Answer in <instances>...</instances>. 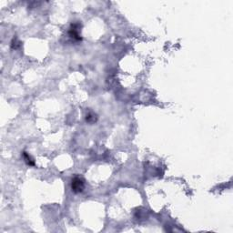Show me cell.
Instances as JSON below:
<instances>
[{
    "label": "cell",
    "mask_w": 233,
    "mask_h": 233,
    "mask_svg": "<svg viewBox=\"0 0 233 233\" xmlns=\"http://www.w3.org/2000/svg\"><path fill=\"white\" fill-rule=\"evenodd\" d=\"M85 188V181L84 179L76 176L72 178L71 181V188L74 193H80L84 190Z\"/></svg>",
    "instance_id": "6da1fadb"
},
{
    "label": "cell",
    "mask_w": 233,
    "mask_h": 233,
    "mask_svg": "<svg viewBox=\"0 0 233 233\" xmlns=\"http://www.w3.org/2000/svg\"><path fill=\"white\" fill-rule=\"evenodd\" d=\"M80 28H81V25L80 23H78V22H75V23H72L71 26H70V28H69V31H68V35L71 38L75 39V40H81V37L79 36V31H80Z\"/></svg>",
    "instance_id": "7a4b0ae2"
},
{
    "label": "cell",
    "mask_w": 233,
    "mask_h": 233,
    "mask_svg": "<svg viewBox=\"0 0 233 233\" xmlns=\"http://www.w3.org/2000/svg\"><path fill=\"white\" fill-rule=\"evenodd\" d=\"M23 157H24V160L26 161V163L28 165V166H31V167H34L36 164H35V160L32 158V157H31L29 154H27L26 151L23 152Z\"/></svg>",
    "instance_id": "3957f363"
},
{
    "label": "cell",
    "mask_w": 233,
    "mask_h": 233,
    "mask_svg": "<svg viewBox=\"0 0 233 233\" xmlns=\"http://www.w3.org/2000/svg\"><path fill=\"white\" fill-rule=\"evenodd\" d=\"M86 120L88 123H95L98 120V116L93 112H89L86 116Z\"/></svg>",
    "instance_id": "277c9868"
},
{
    "label": "cell",
    "mask_w": 233,
    "mask_h": 233,
    "mask_svg": "<svg viewBox=\"0 0 233 233\" xmlns=\"http://www.w3.org/2000/svg\"><path fill=\"white\" fill-rule=\"evenodd\" d=\"M20 44L21 43L17 40V37H14L13 40H12V42H11V48L12 49H17L20 47Z\"/></svg>",
    "instance_id": "5b68a950"
}]
</instances>
